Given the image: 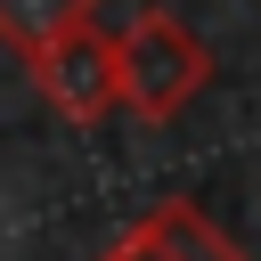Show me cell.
<instances>
[{
	"label": "cell",
	"mask_w": 261,
	"mask_h": 261,
	"mask_svg": "<svg viewBox=\"0 0 261 261\" xmlns=\"http://www.w3.org/2000/svg\"><path fill=\"white\" fill-rule=\"evenodd\" d=\"M212 82V49L171 16V8H139L114 33V90L139 122H179Z\"/></svg>",
	"instance_id": "cell-1"
},
{
	"label": "cell",
	"mask_w": 261,
	"mask_h": 261,
	"mask_svg": "<svg viewBox=\"0 0 261 261\" xmlns=\"http://www.w3.org/2000/svg\"><path fill=\"white\" fill-rule=\"evenodd\" d=\"M24 82L41 90L49 114H65V122H82V130L106 122V114L122 106V90H114V33H106L98 16L57 24L49 41L24 49Z\"/></svg>",
	"instance_id": "cell-2"
},
{
	"label": "cell",
	"mask_w": 261,
	"mask_h": 261,
	"mask_svg": "<svg viewBox=\"0 0 261 261\" xmlns=\"http://www.w3.org/2000/svg\"><path fill=\"white\" fill-rule=\"evenodd\" d=\"M98 261H253V253H245L196 196H163V204L139 212Z\"/></svg>",
	"instance_id": "cell-3"
},
{
	"label": "cell",
	"mask_w": 261,
	"mask_h": 261,
	"mask_svg": "<svg viewBox=\"0 0 261 261\" xmlns=\"http://www.w3.org/2000/svg\"><path fill=\"white\" fill-rule=\"evenodd\" d=\"M73 16H98V0H0V41L24 57L33 41H49V33L73 24Z\"/></svg>",
	"instance_id": "cell-4"
}]
</instances>
